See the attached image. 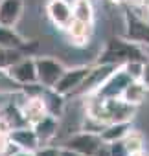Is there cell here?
I'll list each match as a JSON object with an SVG mask.
<instances>
[{
	"mask_svg": "<svg viewBox=\"0 0 149 156\" xmlns=\"http://www.w3.org/2000/svg\"><path fill=\"white\" fill-rule=\"evenodd\" d=\"M131 129H133V127H131V121L109 123V125L103 127V130L100 132V136H101V141H103L105 145H109V143H112V141H120V140H123L125 134H127Z\"/></svg>",
	"mask_w": 149,
	"mask_h": 156,
	"instance_id": "14",
	"label": "cell"
},
{
	"mask_svg": "<svg viewBox=\"0 0 149 156\" xmlns=\"http://www.w3.org/2000/svg\"><path fill=\"white\" fill-rule=\"evenodd\" d=\"M33 154H35V156H59V147L42 145V147H39Z\"/></svg>",
	"mask_w": 149,
	"mask_h": 156,
	"instance_id": "22",
	"label": "cell"
},
{
	"mask_svg": "<svg viewBox=\"0 0 149 156\" xmlns=\"http://www.w3.org/2000/svg\"><path fill=\"white\" fill-rule=\"evenodd\" d=\"M122 143L125 145V149H127L129 154H131V152H136V151H144V134H142L140 130L131 129V130L125 134V138L122 140Z\"/></svg>",
	"mask_w": 149,
	"mask_h": 156,
	"instance_id": "17",
	"label": "cell"
},
{
	"mask_svg": "<svg viewBox=\"0 0 149 156\" xmlns=\"http://www.w3.org/2000/svg\"><path fill=\"white\" fill-rule=\"evenodd\" d=\"M59 156H81V154L68 149V147H59Z\"/></svg>",
	"mask_w": 149,
	"mask_h": 156,
	"instance_id": "24",
	"label": "cell"
},
{
	"mask_svg": "<svg viewBox=\"0 0 149 156\" xmlns=\"http://www.w3.org/2000/svg\"><path fill=\"white\" fill-rule=\"evenodd\" d=\"M129 156H147V152L145 151H136V152H131Z\"/></svg>",
	"mask_w": 149,
	"mask_h": 156,
	"instance_id": "26",
	"label": "cell"
},
{
	"mask_svg": "<svg viewBox=\"0 0 149 156\" xmlns=\"http://www.w3.org/2000/svg\"><path fill=\"white\" fill-rule=\"evenodd\" d=\"M64 31L68 33V39L74 46H87L92 33H94V24L92 22H81V20H72Z\"/></svg>",
	"mask_w": 149,
	"mask_h": 156,
	"instance_id": "12",
	"label": "cell"
},
{
	"mask_svg": "<svg viewBox=\"0 0 149 156\" xmlns=\"http://www.w3.org/2000/svg\"><path fill=\"white\" fill-rule=\"evenodd\" d=\"M90 70V64H83V66H72V68H64L63 75L59 77V81L55 83L53 90L61 96H70L76 94L78 88L81 87V83L85 81V77Z\"/></svg>",
	"mask_w": 149,
	"mask_h": 156,
	"instance_id": "6",
	"label": "cell"
},
{
	"mask_svg": "<svg viewBox=\"0 0 149 156\" xmlns=\"http://www.w3.org/2000/svg\"><path fill=\"white\" fill-rule=\"evenodd\" d=\"M103 141L100 134L94 132H87V130H79L76 134H72L61 147H68L72 151L79 152L81 156H98L103 149Z\"/></svg>",
	"mask_w": 149,
	"mask_h": 156,
	"instance_id": "3",
	"label": "cell"
},
{
	"mask_svg": "<svg viewBox=\"0 0 149 156\" xmlns=\"http://www.w3.org/2000/svg\"><path fill=\"white\" fill-rule=\"evenodd\" d=\"M72 15H74V20L92 22L94 24V6H92V0H74Z\"/></svg>",
	"mask_w": 149,
	"mask_h": 156,
	"instance_id": "16",
	"label": "cell"
},
{
	"mask_svg": "<svg viewBox=\"0 0 149 156\" xmlns=\"http://www.w3.org/2000/svg\"><path fill=\"white\" fill-rule=\"evenodd\" d=\"M140 6H149V0H140Z\"/></svg>",
	"mask_w": 149,
	"mask_h": 156,
	"instance_id": "27",
	"label": "cell"
},
{
	"mask_svg": "<svg viewBox=\"0 0 149 156\" xmlns=\"http://www.w3.org/2000/svg\"><path fill=\"white\" fill-rule=\"evenodd\" d=\"M11 156H35V154H33L31 151H20V149H19V151H17L15 154H11Z\"/></svg>",
	"mask_w": 149,
	"mask_h": 156,
	"instance_id": "25",
	"label": "cell"
},
{
	"mask_svg": "<svg viewBox=\"0 0 149 156\" xmlns=\"http://www.w3.org/2000/svg\"><path fill=\"white\" fill-rule=\"evenodd\" d=\"M46 15H48L50 22L57 30H63V31L74 20L72 4L68 2V0H48L46 2Z\"/></svg>",
	"mask_w": 149,
	"mask_h": 156,
	"instance_id": "8",
	"label": "cell"
},
{
	"mask_svg": "<svg viewBox=\"0 0 149 156\" xmlns=\"http://www.w3.org/2000/svg\"><path fill=\"white\" fill-rule=\"evenodd\" d=\"M24 0H0V26L15 28L24 13Z\"/></svg>",
	"mask_w": 149,
	"mask_h": 156,
	"instance_id": "10",
	"label": "cell"
},
{
	"mask_svg": "<svg viewBox=\"0 0 149 156\" xmlns=\"http://www.w3.org/2000/svg\"><path fill=\"white\" fill-rule=\"evenodd\" d=\"M142 66H144V61H134V59L122 64L123 72L131 77L133 81H138V79H140V75H142Z\"/></svg>",
	"mask_w": 149,
	"mask_h": 156,
	"instance_id": "19",
	"label": "cell"
},
{
	"mask_svg": "<svg viewBox=\"0 0 149 156\" xmlns=\"http://www.w3.org/2000/svg\"><path fill=\"white\" fill-rule=\"evenodd\" d=\"M8 140L17 149H20V151H31V152H35L41 147V143L37 140V134L31 129V125H22V127L11 129L8 132Z\"/></svg>",
	"mask_w": 149,
	"mask_h": 156,
	"instance_id": "9",
	"label": "cell"
},
{
	"mask_svg": "<svg viewBox=\"0 0 149 156\" xmlns=\"http://www.w3.org/2000/svg\"><path fill=\"white\" fill-rule=\"evenodd\" d=\"M31 129L35 130L41 147H42V145H50V141L57 136V130H59V119H57V116L44 114L42 118H39V119L31 125Z\"/></svg>",
	"mask_w": 149,
	"mask_h": 156,
	"instance_id": "11",
	"label": "cell"
},
{
	"mask_svg": "<svg viewBox=\"0 0 149 156\" xmlns=\"http://www.w3.org/2000/svg\"><path fill=\"white\" fill-rule=\"evenodd\" d=\"M149 92V61H144V66H142V75H140V79H138Z\"/></svg>",
	"mask_w": 149,
	"mask_h": 156,
	"instance_id": "23",
	"label": "cell"
},
{
	"mask_svg": "<svg viewBox=\"0 0 149 156\" xmlns=\"http://www.w3.org/2000/svg\"><path fill=\"white\" fill-rule=\"evenodd\" d=\"M145 98H147V88L140 81H131L122 94V99L133 107H140L145 101Z\"/></svg>",
	"mask_w": 149,
	"mask_h": 156,
	"instance_id": "15",
	"label": "cell"
},
{
	"mask_svg": "<svg viewBox=\"0 0 149 156\" xmlns=\"http://www.w3.org/2000/svg\"><path fill=\"white\" fill-rule=\"evenodd\" d=\"M22 87L15 83L6 68H0V94H20Z\"/></svg>",
	"mask_w": 149,
	"mask_h": 156,
	"instance_id": "18",
	"label": "cell"
},
{
	"mask_svg": "<svg viewBox=\"0 0 149 156\" xmlns=\"http://www.w3.org/2000/svg\"><path fill=\"white\" fill-rule=\"evenodd\" d=\"M6 70H8V73H9L11 79L15 83H19L20 87L37 83V73H35V61H33V57H20L15 62H11Z\"/></svg>",
	"mask_w": 149,
	"mask_h": 156,
	"instance_id": "7",
	"label": "cell"
},
{
	"mask_svg": "<svg viewBox=\"0 0 149 156\" xmlns=\"http://www.w3.org/2000/svg\"><path fill=\"white\" fill-rule=\"evenodd\" d=\"M125 39L138 44L144 50H149V20H145L134 11H127L125 13Z\"/></svg>",
	"mask_w": 149,
	"mask_h": 156,
	"instance_id": "5",
	"label": "cell"
},
{
	"mask_svg": "<svg viewBox=\"0 0 149 156\" xmlns=\"http://www.w3.org/2000/svg\"><path fill=\"white\" fill-rule=\"evenodd\" d=\"M35 73H37V83L44 88H53L55 83L59 81V77L63 75L64 72V64L53 57H46V55H41V57H35Z\"/></svg>",
	"mask_w": 149,
	"mask_h": 156,
	"instance_id": "2",
	"label": "cell"
},
{
	"mask_svg": "<svg viewBox=\"0 0 149 156\" xmlns=\"http://www.w3.org/2000/svg\"><path fill=\"white\" fill-rule=\"evenodd\" d=\"M20 51L17 50H6V48H0V68H8L11 62H15L17 59H20Z\"/></svg>",
	"mask_w": 149,
	"mask_h": 156,
	"instance_id": "20",
	"label": "cell"
},
{
	"mask_svg": "<svg viewBox=\"0 0 149 156\" xmlns=\"http://www.w3.org/2000/svg\"><path fill=\"white\" fill-rule=\"evenodd\" d=\"M145 51L144 48H140L138 44L127 41L125 37L122 39H111L103 51L98 57V64H112V66H122L127 61H145Z\"/></svg>",
	"mask_w": 149,
	"mask_h": 156,
	"instance_id": "1",
	"label": "cell"
},
{
	"mask_svg": "<svg viewBox=\"0 0 149 156\" xmlns=\"http://www.w3.org/2000/svg\"><path fill=\"white\" fill-rule=\"evenodd\" d=\"M0 48H6V50H24L28 48V41L15 30V28H6V26H0Z\"/></svg>",
	"mask_w": 149,
	"mask_h": 156,
	"instance_id": "13",
	"label": "cell"
},
{
	"mask_svg": "<svg viewBox=\"0 0 149 156\" xmlns=\"http://www.w3.org/2000/svg\"><path fill=\"white\" fill-rule=\"evenodd\" d=\"M109 156H129V152H127L125 145L122 143V140L109 143Z\"/></svg>",
	"mask_w": 149,
	"mask_h": 156,
	"instance_id": "21",
	"label": "cell"
},
{
	"mask_svg": "<svg viewBox=\"0 0 149 156\" xmlns=\"http://www.w3.org/2000/svg\"><path fill=\"white\" fill-rule=\"evenodd\" d=\"M133 79L123 72V68L122 66H116L111 73H109V77L98 87V90L96 92H92V94H96L98 98H101V99H114V98H122V94H123V90H125V87L131 83Z\"/></svg>",
	"mask_w": 149,
	"mask_h": 156,
	"instance_id": "4",
	"label": "cell"
}]
</instances>
